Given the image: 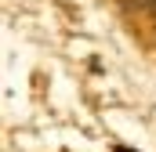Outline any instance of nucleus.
Masks as SVG:
<instances>
[{
  "instance_id": "nucleus-1",
  "label": "nucleus",
  "mask_w": 156,
  "mask_h": 152,
  "mask_svg": "<svg viewBox=\"0 0 156 152\" xmlns=\"http://www.w3.org/2000/svg\"><path fill=\"white\" fill-rule=\"evenodd\" d=\"M116 152H134V149H123V145H120V149H116Z\"/></svg>"
}]
</instances>
